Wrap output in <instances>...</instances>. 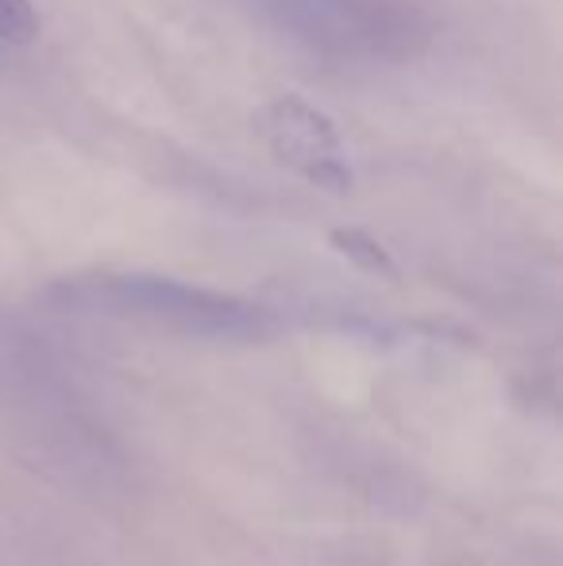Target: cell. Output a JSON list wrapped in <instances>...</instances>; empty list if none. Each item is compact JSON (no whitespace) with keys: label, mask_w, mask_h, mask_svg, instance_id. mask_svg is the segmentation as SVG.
Instances as JSON below:
<instances>
[{"label":"cell","mask_w":563,"mask_h":566,"mask_svg":"<svg viewBox=\"0 0 563 566\" xmlns=\"http://www.w3.org/2000/svg\"><path fill=\"white\" fill-rule=\"evenodd\" d=\"M39 35V12L31 0H0V39L31 43Z\"/></svg>","instance_id":"cell-4"},{"label":"cell","mask_w":563,"mask_h":566,"mask_svg":"<svg viewBox=\"0 0 563 566\" xmlns=\"http://www.w3.org/2000/svg\"><path fill=\"white\" fill-rule=\"evenodd\" d=\"M66 301L163 324V328L186 332L197 339L251 343L279 328L274 313H267L263 305L155 274H105L90 277V282H74L66 285Z\"/></svg>","instance_id":"cell-1"},{"label":"cell","mask_w":563,"mask_h":566,"mask_svg":"<svg viewBox=\"0 0 563 566\" xmlns=\"http://www.w3.org/2000/svg\"><path fill=\"white\" fill-rule=\"evenodd\" d=\"M332 243H336L352 262H359L363 270H375V274H386V277L398 274L394 262H390V254H386L383 247L367 235V231H332Z\"/></svg>","instance_id":"cell-3"},{"label":"cell","mask_w":563,"mask_h":566,"mask_svg":"<svg viewBox=\"0 0 563 566\" xmlns=\"http://www.w3.org/2000/svg\"><path fill=\"white\" fill-rule=\"evenodd\" d=\"M267 135H271L274 150L282 155V163H293L309 181L329 186L336 193H344L352 186V174L340 163V139L332 132V124L321 113L305 105L298 97H285L267 113Z\"/></svg>","instance_id":"cell-2"}]
</instances>
